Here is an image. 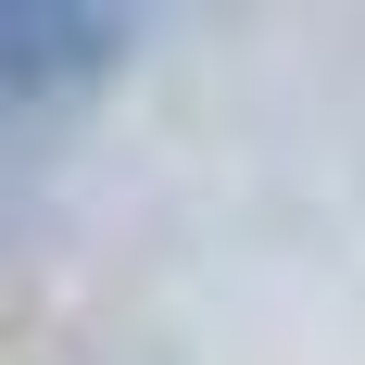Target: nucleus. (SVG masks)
<instances>
[{"mask_svg":"<svg viewBox=\"0 0 365 365\" xmlns=\"http://www.w3.org/2000/svg\"><path fill=\"white\" fill-rule=\"evenodd\" d=\"M126 51H139V26L101 0H0V113L88 101L126 76Z\"/></svg>","mask_w":365,"mask_h":365,"instance_id":"nucleus-1","label":"nucleus"}]
</instances>
